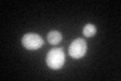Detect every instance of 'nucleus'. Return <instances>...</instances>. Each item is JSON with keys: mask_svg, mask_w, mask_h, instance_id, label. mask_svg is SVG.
<instances>
[{"mask_svg": "<svg viewBox=\"0 0 121 81\" xmlns=\"http://www.w3.org/2000/svg\"><path fill=\"white\" fill-rule=\"evenodd\" d=\"M22 45L28 50H37L43 45V40L39 34L26 33L22 38Z\"/></svg>", "mask_w": 121, "mask_h": 81, "instance_id": "obj_3", "label": "nucleus"}, {"mask_svg": "<svg viewBox=\"0 0 121 81\" xmlns=\"http://www.w3.org/2000/svg\"><path fill=\"white\" fill-rule=\"evenodd\" d=\"M87 52V44L83 38H77L70 45L69 55L74 59H80Z\"/></svg>", "mask_w": 121, "mask_h": 81, "instance_id": "obj_2", "label": "nucleus"}, {"mask_svg": "<svg viewBox=\"0 0 121 81\" xmlns=\"http://www.w3.org/2000/svg\"><path fill=\"white\" fill-rule=\"evenodd\" d=\"M65 63V53L62 49L56 48L51 50L47 55V65L51 69H60Z\"/></svg>", "mask_w": 121, "mask_h": 81, "instance_id": "obj_1", "label": "nucleus"}, {"mask_svg": "<svg viewBox=\"0 0 121 81\" xmlns=\"http://www.w3.org/2000/svg\"><path fill=\"white\" fill-rule=\"evenodd\" d=\"M48 41L51 45H56L62 41V34L58 30H52L48 33Z\"/></svg>", "mask_w": 121, "mask_h": 81, "instance_id": "obj_4", "label": "nucleus"}, {"mask_svg": "<svg viewBox=\"0 0 121 81\" xmlns=\"http://www.w3.org/2000/svg\"><path fill=\"white\" fill-rule=\"evenodd\" d=\"M96 26L92 24H88L84 26V29H83V33H84V36L87 37V38H91L93 37L94 34L96 33Z\"/></svg>", "mask_w": 121, "mask_h": 81, "instance_id": "obj_5", "label": "nucleus"}]
</instances>
